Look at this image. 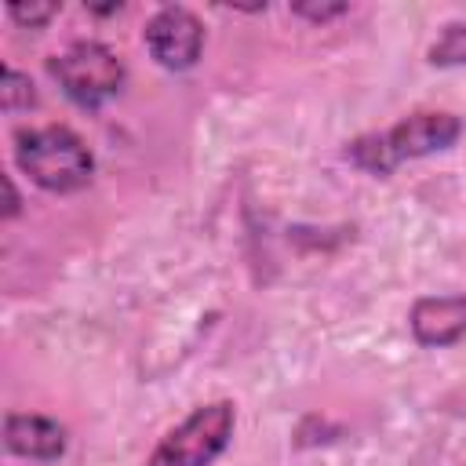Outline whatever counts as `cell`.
I'll return each instance as SVG.
<instances>
[{
	"label": "cell",
	"instance_id": "cell-7",
	"mask_svg": "<svg viewBox=\"0 0 466 466\" xmlns=\"http://www.w3.org/2000/svg\"><path fill=\"white\" fill-rule=\"evenodd\" d=\"M4 448L18 459L33 462H58L69 448V430L36 411H7L4 415Z\"/></svg>",
	"mask_w": 466,
	"mask_h": 466
},
{
	"label": "cell",
	"instance_id": "cell-1",
	"mask_svg": "<svg viewBox=\"0 0 466 466\" xmlns=\"http://www.w3.org/2000/svg\"><path fill=\"white\" fill-rule=\"evenodd\" d=\"M459 138H462V120L455 113L419 109V113H408L404 120H397L382 131H368V135L350 138L342 157L353 167H360L364 175L386 178L408 160H422V157L451 149Z\"/></svg>",
	"mask_w": 466,
	"mask_h": 466
},
{
	"label": "cell",
	"instance_id": "cell-6",
	"mask_svg": "<svg viewBox=\"0 0 466 466\" xmlns=\"http://www.w3.org/2000/svg\"><path fill=\"white\" fill-rule=\"evenodd\" d=\"M411 339L422 350H448L466 339V291L459 295H422L408 313Z\"/></svg>",
	"mask_w": 466,
	"mask_h": 466
},
{
	"label": "cell",
	"instance_id": "cell-5",
	"mask_svg": "<svg viewBox=\"0 0 466 466\" xmlns=\"http://www.w3.org/2000/svg\"><path fill=\"white\" fill-rule=\"evenodd\" d=\"M142 44L149 51V58L167 69V73H186L200 62L204 51V22L182 7V4H167L160 7L146 29H142Z\"/></svg>",
	"mask_w": 466,
	"mask_h": 466
},
{
	"label": "cell",
	"instance_id": "cell-3",
	"mask_svg": "<svg viewBox=\"0 0 466 466\" xmlns=\"http://www.w3.org/2000/svg\"><path fill=\"white\" fill-rule=\"evenodd\" d=\"M47 73L62 87V95L80 109H98L116 98L127 84V66L102 40H76L62 55L47 58Z\"/></svg>",
	"mask_w": 466,
	"mask_h": 466
},
{
	"label": "cell",
	"instance_id": "cell-4",
	"mask_svg": "<svg viewBox=\"0 0 466 466\" xmlns=\"http://www.w3.org/2000/svg\"><path fill=\"white\" fill-rule=\"evenodd\" d=\"M237 408L233 400L197 404L178 426H171L142 466H211L233 441Z\"/></svg>",
	"mask_w": 466,
	"mask_h": 466
},
{
	"label": "cell",
	"instance_id": "cell-9",
	"mask_svg": "<svg viewBox=\"0 0 466 466\" xmlns=\"http://www.w3.org/2000/svg\"><path fill=\"white\" fill-rule=\"evenodd\" d=\"M36 106V87L25 73H18L15 66H4L0 69V109L4 113H25Z\"/></svg>",
	"mask_w": 466,
	"mask_h": 466
},
{
	"label": "cell",
	"instance_id": "cell-11",
	"mask_svg": "<svg viewBox=\"0 0 466 466\" xmlns=\"http://www.w3.org/2000/svg\"><path fill=\"white\" fill-rule=\"evenodd\" d=\"M291 11L309 22H331V18L346 15V4H291Z\"/></svg>",
	"mask_w": 466,
	"mask_h": 466
},
{
	"label": "cell",
	"instance_id": "cell-10",
	"mask_svg": "<svg viewBox=\"0 0 466 466\" xmlns=\"http://www.w3.org/2000/svg\"><path fill=\"white\" fill-rule=\"evenodd\" d=\"M58 11H62V4H7L11 22H18L25 29H44Z\"/></svg>",
	"mask_w": 466,
	"mask_h": 466
},
{
	"label": "cell",
	"instance_id": "cell-8",
	"mask_svg": "<svg viewBox=\"0 0 466 466\" xmlns=\"http://www.w3.org/2000/svg\"><path fill=\"white\" fill-rule=\"evenodd\" d=\"M426 62L437 69L466 66V22H448L441 29V36L426 47Z\"/></svg>",
	"mask_w": 466,
	"mask_h": 466
},
{
	"label": "cell",
	"instance_id": "cell-2",
	"mask_svg": "<svg viewBox=\"0 0 466 466\" xmlns=\"http://www.w3.org/2000/svg\"><path fill=\"white\" fill-rule=\"evenodd\" d=\"M15 164L44 193H80L95 178V153L66 124L15 131Z\"/></svg>",
	"mask_w": 466,
	"mask_h": 466
},
{
	"label": "cell",
	"instance_id": "cell-12",
	"mask_svg": "<svg viewBox=\"0 0 466 466\" xmlns=\"http://www.w3.org/2000/svg\"><path fill=\"white\" fill-rule=\"evenodd\" d=\"M4 189H7V204H4V222H11L18 211H22V197H18V189H15V182H11V175L4 178Z\"/></svg>",
	"mask_w": 466,
	"mask_h": 466
}]
</instances>
